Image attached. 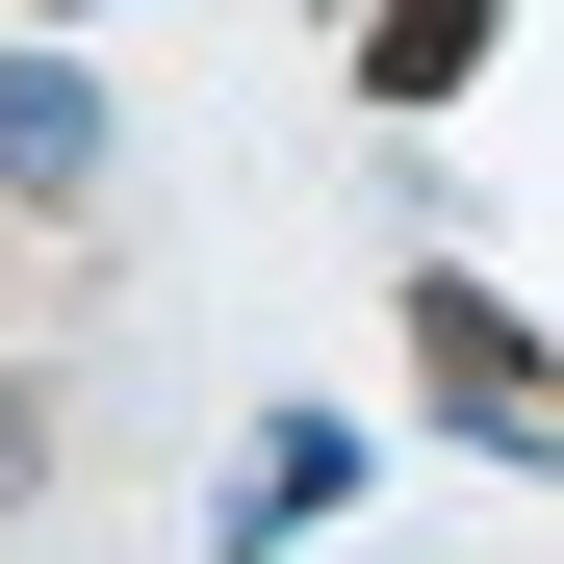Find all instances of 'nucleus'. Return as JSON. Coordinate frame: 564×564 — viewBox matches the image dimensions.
<instances>
[{
    "mask_svg": "<svg viewBox=\"0 0 564 564\" xmlns=\"http://www.w3.org/2000/svg\"><path fill=\"white\" fill-rule=\"evenodd\" d=\"M462 77H488V0H386L359 26V104H462Z\"/></svg>",
    "mask_w": 564,
    "mask_h": 564,
    "instance_id": "nucleus-4",
    "label": "nucleus"
},
{
    "mask_svg": "<svg viewBox=\"0 0 564 564\" xmlns=\"http://www.w3.org/2000/svg\"><path fill=\"white\" fill-rule=\"evenodd\" d=\"M411 386H436L462 436H564V386H539V334H513L488 282H462V257H411Z\"/></svg>",
    "mask_w": 564,
    "mask_h": 564,
    "instance_id": "nucleus-1",
    "label": "nucleus"
},
{
    "mask_svg": "<svg viewBox=\"0 0 564 564\" xmlns=\"http://www.w3.org/2000/svg\"><path fill=\"white\" fill-rule=\"evenodd\" d=\"M26 462H52V411H26V386H0V513H26Z\"/></svg>",
    "mask_w": 564,
    "mask_h": 564,
    "instance_id": "nucleus-5",
    "label": "nucleus"
},
{
    "mask_svg": "<svg viewBox=\"0 0 564 564\" xmlns=\"http://www.w3.org/2000/svg\"><path fill=\"white\" fill-rule=\"evenodd\" d=\"M0 180H26V206L104 180V77H77V52H0Z\"/></svg>",
    "mask_w": 564,
    "mask_h": 564,
    "instance_id": "nucleus-3",
    "label": "nucleus"
},
{
    "mask_svg": "<svg viewBox=\"0 0 564 564\" xmlns=\"http://www.w3.org/2000/svg\"><path fill=\"white\" fill-rule=\"evenodd\" d=\"M308 513H359V436H334V411H257V462H231V513H206V539L257 564V539H308Z\"/></svg>",
    "mask_w": 564,
    "mask_h": 564,
    "instance_id": "nucleus-2",
    "label": "nucleus"
}]
</instances>
